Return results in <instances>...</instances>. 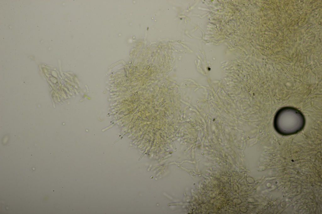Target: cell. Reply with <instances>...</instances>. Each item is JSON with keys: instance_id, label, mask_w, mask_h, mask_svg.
Segmentation results:
<instances>
[{"instance_id": "cell-1", "label": "cell", "mask_w": 322, "mask_h": 214, "mask_svg": "<svg viewBox=\"0 0 322 214\" xmlns=\"http://www.w3.org/2000/svg\"><path fill=\"white\" fill-rule=\"evenodd\" d=\"M305 124V118L301 112L291 107L280 109L276 113L274 120L275 129L283 135L297 133L303 129Z\"/></svg>"}]
</instances>
